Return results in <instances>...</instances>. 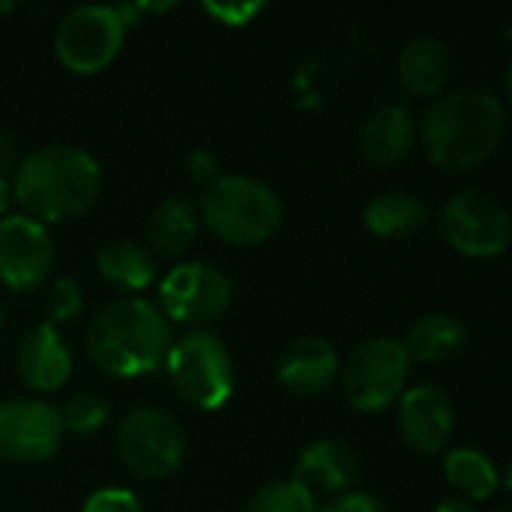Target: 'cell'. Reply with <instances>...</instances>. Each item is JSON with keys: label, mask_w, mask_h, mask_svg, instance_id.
Returning <instances> with one entry per match:
<instances>
[{"label": "cell", "mask_w": 512, "mask_h": 512, "mask_svg": "<svg viewBox=\"0 0 512 512\" xmlns=\"http://www.w3.org/2000/svg\"><path fill=\"white\" fill-rule=\"evenodd\" d=\"M507 135V102L486 87L447 90L429 102L420 120L426 159L450 174L486 165Z\"/></svg>", "instance_id": "6da1fadb"}, {"label": "cell", "mask_w": 512, "mask_h": 512, "mask_svg": "<svg viewBox=\"0 0 512 512\" xmlns=\"http://www.w3.org/2000/svg\"><path fill=\"white\" fill-rule=\"evenodd\" d=\"M18 213L51 228L81 219L102 195V165L75 144H45L12 168Z\"/></svg>", "instance_id": "7a4b0ae2"}, {"label": "cell", "mask_w": 512, "mask_h": 512, "mask_svg": "<svg viewBox=\"0 0 512 512\" xmlns=\"http://www.w3.org/2000/svg\"><path fill=\"white\" fill-rule=\"evenodd\" d=\"M174 327L147 297H117L84 327V357L108 378L129 381L165 366Z\"/></svg>", "instance_id": "3957f363"}, {"label": "cell", "mask_w": 512, "mask_h": 512, "mask_svg": "<svg viewBox=\"0 0 512 512\" xmlns=\"http://www.w3.org/2000/svg\"><path fill=\"white\" fill-rule=\"evenodd\" d=\"M198 222L225 246L252 249L273 240L285 222L282 195L261 177L219 174L198 195Z\"/></svg>", "instance_id": "277c9868"}, {"label": "cell", "mask_w": 512, "mask_h": 512, "mask_svg": "<svg viewBox=\"0 0 512 512\" xmlns=\"http://www.w3.org/2000/svg\"><path fill=\"white\" fill-rule=\"evenodd\" d=\"M162 369L168 372L177 399L201 414L222 411L237 387L231 348L213 330H189L174 339Z\"/></svg>", "instance_id": "5b68a950"}, {"label": "cell", "mask_w": 512, "mask_h": 512, "mask_svg": "<svg viewBox=\"0 0 512 512\" xmlns=\"http://www.w3.org/2000/svg\"><path fill=\"white\" fill-rule=\"evenodd\" d=\"M411 369L414 363L402 339L366 336L342 360L339 387L357 414H384L408 390Z\"/></svg>", "instance_id": "8992f818"}, {"label": "cell", "mask_w": 512, "mask_h": 512, "mask_svg": "<svg viewBox=\"0 0 512 512\" xmlns=\"http://www.w3.org/2000/svg\"><path fill=\"white\" fill-rule=\"evenodd\" d=\"M123 468L141 480H168L186 462V432L162 408L138 405L117 423L114 435Z\"/></svg>", "instance_id": "52a82bcc"}, {"label": "cell", "mask_w": 512, "mask_h": 512, "mask_svg": "<svg viewBox=\"0 0 512 512\" xmlns=\"http://www.w3.org/2000/svg\"><path fill=\"white\" fill-rule=\"evenodd\" d=\"M438 231L465 258H498L510 249V210L486 189H462L441 204Z\"/></svg>", "instance_id": "ba28073f"}, {"label": "cell", "mask_w": 512, "mask_h": 512, "mask_svg": "<svg viewBox=\"0 0 512 512\" xmlns=\"http://www.w3.org/2000/svg\"><path fill=\"white\" fill-rule=\"evenodd\" d=\"M126 42V24L117 6L84 3L69 9L54 30V57L72 75L105 72Z\"/></svg>", "instance_id": "9c48e42d"}, {"label": "cell", "mask_w": 512, "mask_h": 512, "mask_svg": "<svg viewBox=\"0 0 512 512\" xmlns=\"http://www.w3.org/2000/svg\"><path fill=\"white\" fill-rule=\"evenodd\" d=\"M234 303V285L225 270L207 261H183L171 267L156 288V306L168 318V324H186L195 330H207V324L219 321Z\"/></svg>", "instance_id": "30bf717a"}, {"label": "cell", "mask_w": 512, "mask_h": 512, "mask_svg": "<svg viewBox=\"0 0 512 512\" xmlns=\"http://www.w3.org/2000/svg\"><path fill=\"white\" fill-rule=\"evenodd\" d=\"M57 246L45 225L9 213L0 219V285L24 294L54 279Z\"/></svg>", "instance_id": "8fae6325"}, {"label": "cell", "mask_w": 512, "mask_h": 512, "mask_svg": "<svg viewBox=\"0 0 512 512\" xmlns=\"http://www.w3.org/2000/svg\"><path fill=\"white\" fill-rule=\"evenodd\" d=\"M63 435L54 405L42 399L0 402V459L12 465H42L57 456Z\"/></svg>", "instance_id": "7c38bea8"}, {"label": "cell", "mask_w": 512, "mask_h": 512, "mask_svg": "<svg viewBox=\"0 0 512 512\" xmlns=\"http://www.w3.org/2000/svg\"><path fill=\"white\" fill-rule=\"evenodd\" d=\"M396 426L408 450L417 456H438L450 450L459 411L441 384H408L396 402Z\"/></svg>", "instance_id": "4fadbf2b"}, {"label": "cell", "mask_w": 512, "mask_h": 512, "mask_svg": "<svg viewBox=\"0 0 512 512\" xmlns=\"http://www.w3.org/2000/svg\"><path fill=\"white\" fill-rule=\"evenodd\" d=\"M339 369L342 354L327 336H297L279 351L273 378L288 396L315 399L339 384Z\"/></svg>", "instance_id": "5bb4252c"}, {"label": "cell", "mask_w": 512, "mask_h": 512, "mask_svg": "<svg viewBox=\"0 0 512 512\" xmlns=\"http://www.w3.org/2000/svg\"><path fill=\"white\" fill-rule=\"evenodd\" d=\"M363 477L360 453L339 441V438H318L306 444L294 462V483H300L306 492L342 498L348 492H357V483Z\"/></svg>", "instance_id": "9a60e30c"}, {"label": "cell", "mask_w": 512, "mask_h": 512, "mask_svg": "<svg viewBox=\"0 0 512 512\" xmlns=\"http://www.w3.org/2000/svg\"><path fill=\"white\" fill-rule=\"evenodd\" d=\"M72 351L57 327L39 321L15 345V372L33 393H57L72 378Z\"/></svg>", "instance_id": "2e32d148"}, {"label": "cell", "mask_w": 512, "mask_h": 512, "mask_svg": "<svg viewBox=\"0 0 512 512\" xmlns=\"http://www.w3.org/2000/svg\"><path fill=\"white\" fill-rule=\"evenodd\" d=\"M414 144H417L414 114L399 102H387L375 108L357 132V153L363 165L375 171H390L402 165L411 156Z\"/></svg>", "instance_id": "e0dca14e"}, {"label": "cell", "mask_w": 512, "mask_h": 512, "mask_svg": "<svg viewBox=\"0 0 512 512\" xmlns=\"http://www.w3.org/2000/svg\"><path fill=\"white\" fill-rule=\"evenodd\" d=\"M399 81L411 96L420 99H438L441 93L450 90L453 81V51L444 39L438 36H414L402 45L399 51Z\"/></svg>", "instance_id": "ac0fdd59"}, {"label": "cell", "mask_w": 512, "mask_h": 512, "mask_svg": "<svg viewBox=\"0 0 512 512\" xmlns=\"http://www.w3.org/2000/svg\"><path fill=\"white\" fill-rule=\"evenodd\" d=\"M471 342V330L465 318L453 312H426L417 321H411L402 345L411 357V363H450L459 354H465Z\"/></svg>", "instance_id": "d6986e66"}, {"label": "cell", "mask_w": 512, "mask_h": 512, "mask_svg": "<svg viewBox=\"0 0 512 512\" xmlns=\"http://www.w3.org/2000/svg\"><path fill=\"white\" fill-rule=\"evenodd\" d=\"M96 273L111 288L123 291L126 297H144L147 288L159 282L156 258L138 240H108L96 249Z\"/></svg>", "instance_id": "ffe728a7"}, {"label": "cell", "mask_w": 512, "mask_h": 512, "mask_svg": "<svg viewBox=\"0 0 512 512\" xmlns=\"http://www.w3.org/2000/svg\"><path fill=\"white\" fill-rule=\"evenodd\" d=\"M201 231L198 210L189 198L171 195L165 198L144 225V246L153 258H180L192 249Z\"/></svg>", "instance_id": "44dd1931"}, {"label": "cell", "mask_w": 512, "mask_h": 512, "mask_svg": "<svg viewBox=\"0 0 512 512\" xmlns=\"http://www.w3.org/2000/svg\"><path fill=\"white\" fill-rule=\"evenodd\" d=\"M432 213L423 198L396 189L372 198L363 207V225L378 240H411L429 225Z\"/></svg>", "instance_id": "7402d4cb"}, {"label": "cell", "mask_w": 512, "mask_h": 512, "mask_svg": "<svg viewBox=\"0 0 512 512\" xmlns=\"http://www.w3.org/2000/svg\"><path fill=\"white\" fill-rule=\"evenodd\" d=\"M441 456H444V474L450 486L459 492V498L471 504L492 501L498 489L507 483V474L498 471L495 459L477 447H453V450H444Z\"/></svg>", "instance_id": "603a6c76"}, {"label": "cell", "mask_w": 512, "mask_h": 512, "mask_svg": "<svg viewBox=\"0 0 512 512\" xmlns=\"http://www.w3.org/2000/svg\"><path fill=\"white\" fill-rule=\"evenodd\" d=\"M243 512H321V504L312 492H306L294 480H273L261 486Z\"/></svg>", "instance_id": "cb8c5ba5"}, {"label": "cell", "mask_w": 512, "mask_h": 512, "mask_svg": "<svg viewBox=\"0 0 512 512\" xmlns=\"http://www.w3.org/2000/svg\"><path fill=\"white\" fill-rule=\"evenodd\" d=\"M63 432L66 435H96L108 417H111V405L99 396V393H75L72 399L63 402V408H57Z\"/></svg>", "instance_id": "d4e9b609"}, {"label": "cell", "mask_w": 512, "mask_h": 512, "mask_svg": "<svg viewBox=\"0 0 512 512\" xmlns=\"http://www.w3.org/2000/svg\"><path fill=\"white\" fill-rule=\"evenodd\" d=\"M84 312V291L75 279L69 276H57L48 282L45 291V324L60 327L75 321Z\"/></svg>", "instance_id": "484cf974"}, {"label": "cell", "mask_w": 512, "mask_h": 512, "mask_svg": "<svg viewBox=\"0 0 512 512\" xmlns=\"http://www.w3.org/2000/svg\"><path fill=\"white\" fill-rule=\"evenodd\" d=\"M201 9H204L216 24L240 30V27L255 24V18H258L267 6H264L261 0H243V3H216V0H207V3H201Z\"/></svg>", "instance_id": "4316f807"}, {"label": "cell", "mask_w": 512, "mask_h": 512, "mask_svg": "<svg viewBox=\"0 0 512 512\" xmlns=\"http://www.w3.org/2000/svg\"><path fill=\"white\" fill-rule=\"evenodd\" d=\"M81 512H144L141 498L132 492V489H123V486H105L99 492H93Z\"/></svg>", "instance_id": "83f0119b"}, {"label": "cell", "mask_w": 512, "mask_h": 512, "mask_svg": "<svg viewBox=\"0 0 512 512\" xmlns=\"http://www.w3.org/2000/svg\"><path fill=\"white\" fill-rule=\"evenodd\" d=\"M183 168H186V177H189L192 183H198L201 189H204L207 183H213V180L222 174L219 156H216L210 147H195V150H189L186 159H183Z\"/></svg>", "instance_id": "f1b7e54d"}, {"label": "cell", "mask_w": 512, "mask_h": 512, "mask_svg": "<svg viewBox=\"0 0 512 512\" xmlns=\"http://www.w3.org/2000/svg\"><path fill=\"white\" fill-rule=\"evenodd\" d=\"M321 512H393V507L372 492H348V495L324 504Z\"/></svg>", "instance_id": "f546056e"}, {"label": "cell", "mask_w": 512, "mask_h": 512, "mask_svg": "<svg viewBox=\"0 0 512 512\" xmlns=\"http://www.w3.org/2000/svg\"><path fill=\"white\" fill-rule=\"evenodd\" d=\"M18 165V153H15V141L9 132L0 129V177H9V171Z\"/></svg>", "instance_id": "4dcf8cb0"}, {"label": "cell", "mask_w": 512, "mask_h": 512, "mask_svg": "<svg viewBox=\"0 0 512 512\" xmlns=\"http://www.w3.org/2000/svg\"><path fill=\"white\" fill-rule=\"evenodd\" d=\"M435 512H480L477 510V504H471V501H465V498H444L438 507H435Z\"/></svg>", "instance_id": "1f68e13d"}, {"label": "cell", "mask_w": 512, "mask_h": 512, "mask_svg": "<svg viewBox=\"0 0 512 512\" xmlns=\"http://www.w3.org/2000/svg\"><path fill=\"white\" fill-rule=\"evenodd\" d=\"M12 183H9V177H0V219L3 216H9V210H12Z\"/></svg>", "instance_id": "d6a6232c"}, {"label": "cell", "mask_w": 512, "mask_h": 512, "mask_svg": "<svg viewBox=\"0 0 512 512\" xmlns=\"http://www.w3.org/2000/svg\"><path fill=\"white\" fill-rule=\"evenodd\" d=\"M3 330H6V315H3V309H0V339H3Z\"/></svg>", "instance_id": "836d02e7"}, {"label": "cell", "mask_w": 512, "mask_h": 512, "mask_svg": "<svg viewBox=\"0 0 512 512\" xmlns=\"http://www.w3.org/2000/svg\"><path fill=\"white\" fill-rule=\"evenodd\" d=\"M15 9V3H0V12H12Z\"/></svg>", "instance_id": "e575fe53"}, {"label": "cell", "mask_w": 512, "mask_h": 512, "mask_svg": "<svg viewBox=\"0 0 512 512\" xmlns=\"http://www.w3.org/2000/svg\"><path fill=\"white\" fill-rule=\"evenodd\" d=\"M498 512H507V510H498Z\"/></svg>", "instance_id": "d590c367"}]
</instances>
